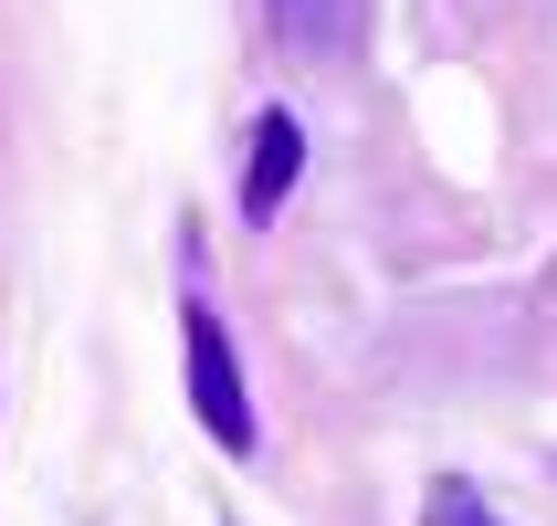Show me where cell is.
<instances>
[{
  "label": "cell",
  "instance_id": "cell-1",
  "mask_svg": "<svg viewBox=\"0 0 557 526\" xmlns=\"http://www.w3.org/2000/svg\"><path fill=\"white\" fill-rule=\"evenodd\" d=\"M180 338H189V411H200V432H211L221 453H252V401H243V358L221 338V316L189 306Z\"/></svg>",
  "mask_w": 557,
  "mask_h": 526
},
{
  "label": "cell",
  "instance_id": "cell-2",
  "mask_svg": "<svg viewBox=\"0 0 557 526\" xmlns=\"http://www.w3.org/2000/svg\"><path fill=\"white\" fill-rule=\"evenodd\" d=\"M263 22H274L295 53L337 63V53H358V32H369V0H263Z\"/></svg>",
  "mask_w": 557,
  "mask_h": 526
},
{
  "label": "cell",
  "instance_id": "cell-3",
  "mask_svg": "<svg viewBox=\"0 0 557 526\" xmlns=\"http://www.w3.org/2000/svg\"><path fill=\"white\" fill-rule=\"evenodd\" d=\"M295 169H306V126H295V117H284V106H274V117L252 126V169H243V211H252V221H274V211H284V189H295Z\"/></svg>",
  "mask_w": 557,
  "mask_h": 526
},
{
  "label": "cell",
  "instance_id": "cell-4",
  "mask_svg": "<svg viewBox=\"0 0 557 526\" xmlns=\"http://www.w3.org/2000/svg\"><path fill=\"white\" fill-rule=\"evenodd\" d=\"M421 526H505V516L473 496L463 474H442V485H432V505H421Z\"/></svg>",
  "mask_w": 557,
  "mask_h": 526
}]
</instances>
